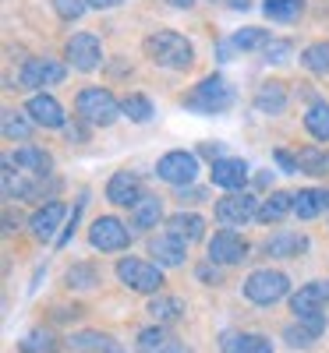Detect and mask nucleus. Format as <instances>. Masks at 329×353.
Listing matches in <instances>:
<instances>
[{"label": "nucleus", "instance_id": "1", "mask_svg": "<svg viewBox=\"0 0 329 353\" xmlns=\"http://www.w3.org/2000/svg\"><path fill=\"white\" fill-rule=\"evenodd\" d=\"M145 53H149V61H153V64L170 68V71H185V68H191V61H195L191 39H185L181 32H170V28L149 36V39H145Z\"/></svg>", "mask_w": 329, "mask_h": 353}, {"label": "nucleus", "instance_id": "2", "mask_svg": "<svg viewBox=\"0 0 329 353\" xmlns=\"http://www.w3.org/2000/svg\"><path fill=\"white\" fill-rule=\"evenodd\" d=\"M237 103V92H234V85L223 78V74H209L202 78L191 92L185 96V106L195 110V113H223Z\"/></svg>", "mask_w": 329, "mask_h": 353}, {"label": "nucleus", "instance_id": "3", "mask_svg": "<svg viewBox=\"0 0 329 353\" xmlns=\"http://www.w3.org/2000/svg\"><path fill=\"white\" fill-rule=\"evenodd\" d=\"M75 110L82 121L96 124V128H110L117 117H121V103H117L106 88H82L78 99H75Z\"/></svg>", "mask_w": 329, "mask_h": 353}, {"label": "nucleus", "instance_id": "4", "mask_svg": "<svg viewBox=\"0 0 329 353\" xmlns=\"http://www.w3.org/2000/svg\"><path fill=\"white\" fill-rule=\"evenodd\" d=\"M290 290V279L276 269H258L245 279V297L252 304H276L280 297H287Z\"/></svg>", "mask_w": 329, "mask_h": 353}, {"label": "nucleus", "instance_id": "5", "mask_svg": "<svg viewBox=\"0 0 329 353\" xmlns=\"http://www.w3.org/2000/svg\"><path fill=\"white\" fill-rule=\"evenodd\" d=\"M117 276L135 293H156L163 286V272L153 261H142V258H121L117 261Z\"/></svg>", "mask_w": 329, "mask_h": 353}, {"label": "nucleus", "instance_id": "6", "mask_svg": "<svg viewBox=\"0 0 329 353\" xmlns=\"http://www.w3.org/2000/svg\"><path fill=\"white\" fill-rule=\"evenodd\" d=\"M64 81V64L53 57H28L18 71L21 88H46V85H61Z\"/></svg>", "mask_w": 329, "mask_h": 353}, {"label": "nucleus", "instance_id": "7", "mask_svg": "<svg viewBox=\"0 0 329 353\" xmlns=\"http://www.w3.org/2000/svg\"><path fill=\"white\" fill-rule=\"evenodd\" d=\"M88 244H93L96 251H124L131 244V233L128 226L117 219V216H100L93 226H88Z\"/></svg>", "mask_w": 329, "mask_h": 353}, {"label": "nucleus", "instance_id": "8", "mask_svg": "<svg viewBox=\"0 0 329 353\" xmlns=\"http://www.w3.org/2000/svg\"><path fill=\"white\" fill-rule=\"evenodd\" d=\"M156 173H160V181L185 188V184H191V181H195V173H198V159H195L191 152H181V149H177V152L160 156Z\"/></svg>", "mask_w": 329, "mask_h": 353}, {"label": "nucleus", "instance_id": "9", "mask_svg": "<svg viewBox=\"0 0 329 353\" xmlns=\"http://www.w3.org/2000/svg\"><path fill=\"white\" fill-rule=\"evenodd\" d=\"M216 219L223 223V230H234L241 223H252L258 219V205L252 194H227L216 201Z\"/></svg>", "mask_w": 329, "mask_h": 353}, {"label": "nucleus", "instance_id": "10", "mask_svg": "<svg viewBox=\"0 0 329 353\" xmlns=\"http://www.w3.org/2000/svg\"><path fill=\"white\" fill-rule=\"evenodd\" d=\"M103 61V46L96 36H88V32H75L68 39V64L75 71H96Z\"/></svg>", "mask_w": 329, "mask_h": 353}, {"label": "nucleus", "instance_id": "11", "mask_svg": "<svg viewBox=\"0 0 329 353\" xmlns=\"http://www.w3.org/2000/svg\"><path fill=\"white\" fill-rule=\"evenodd\" d=\"M245 254H248V244L234 230H216V237L209 241V261L213 265H237L245 261Z\"/></svg>", "mask_w": 329, "mask_h": 353}, {"label": "nucleus", "instance_id": "12", "mask_svg": "<svg viewBox=\"0 0 329 353\" xmlns=\"http://www.w3.org/2000/svg\"><path fill=\"white\" fill-rule=\"evenodd\" d=\"M329 304V279H315L305 283L301 290L290 297V311L297 318H308V314H322V307Z\"/></svg>", "mask_w": 329, "mask_h": 353}, {"label": "nucleus", "instance_id": "13", "mask_svg": "<svg viewBox=\"0 0 329 353\" xmlns=\"http://www.w3.org/2000/svg\"><path fill=\"white\" fill-rule=\"evenodd\" d=\"M25 113H28V121L32 124H39V128H64V106L57 103L53 96H46V92H39V96H32L25 103Z\"/></svg>", "mask_w": 329, "mask_h": 353}, {"label": "nucleus", "instance_id": "14", "mask_svg": "<svg viewBox=\"0 0 329 353\" xmlns=\"http://www.w3.org/2000/svg\"><path fill=\"white\" fill-rule=\"evenodd\" d=\"M149 251H153V258H156L160 265H170V269L185 265V258H188V244H185L181 237H173V233H160V237H153Z\"/></svg>", "mask_w": 329, "mask_h": 353}, {"label": "nucleus", "instance_id": "15", "mask_svg": "<svg viewBox=\"0 0 329 353\" xmlns=\"http://www.w3.org/2000/svg\"><path fill=\"white\" fill-rule=\"evenodd\" d=\"M248 181V163L245 159H216L213 163V184L227 191H241Z\"/></svg>", "mask_w": 329, "mask_h": 353}, {"label": "nucleus", "instance_id": "16", "mask_svg": "<svg viewBox=\"0 0 329 353\" xmlns=\"http://www.w3.org/2000/svg\"><path fill=\"white\" fill-rule=\"evenodd\" d=\"M106 198L113 201V205H131L142 198V188H138V176L131 173V170H121V173H113L110 176V184H106Z\"/></svg>", "mask_w": 329, "mask_h": 353}, {"label": "nucleus", "instance_id": "17", "mask_svg": "<svg viewBox=\"0 0 329 353\" xmlns=\"http://www.w3.org/2000/svg\"><path fill=\"white\" fill-rule=\"evenodd\" d=\"M326 329V314H308V318H297L294 325H287V346H312Z\"/></svg>", "mask_w": 329, "mask_h": 353}, {"label": "nucleus", "instance_id": "18", "mask_svg": "<svg viewBox=\"0 0 329 353\" xmlns=\"http://www.w3.org/2000/svg\"><path fill=\"white\" fill-rule=\"evenodd\" d=\"M223 353H273V343L258 332H227L220 339Z\"/></svg>", "mask_w": 329, "mask_h": 353}, {"label": "nucleus", "instance_id": "19", "mask_svg": "<svg viewBox=\"0 0 329 353\" xmlns=\"http://www.w3.org/2000/svg\"><path fill=\"white\" fill-rule=\"evenodd\" d=\"M138 350H142V353H191L181 339H173L163 325H160V329H145V332L138 336Z\"/></svg>", "mask_w": 329, "mask_h": 353}, {"label": "nucleus", "instance_id": "20", "mask_svg": "<svg viewBox=\"0 0 329 353\" xmlns=\"http://www.w3.org/2000/svg\"><path fill=\"white\" fill-rule=\"evenodd\" d=\"M329 209V191L308 188V191H294V216L297 219H319Z\"/></svg>", "mask_w": 329, "mask_h": 353}, {"label": "nucleus", "instance_id": "21", "mask_svg": "<svg viewBox=\"0 0 329 353\" xmlns=\"http://www.w3.org/2000/svg\"><path fill=\"white\" fill-rule=\"evenodd\" d=\"M64 216H68V209H64L61 201H46L43 209L32 216V233H36L39 241H50L53 233H57V226H61V219H64Z\"/></svg>", "mask_w": 329, "mask_h": 353}, {"label": "nucleus", "instance_id": "22", "mask_svg": "<svg viewBox=\"0 0 329 353\" xmlns=\"http://www.w3.org/2000/svg\"><path fill=\"white\" fill-rule=\"evenodd\" d=\"M160 219H163V205H160L156 194H142V198L131 205V223H135V230H153Z\"/></svg>", "mask_w": 329, "mask_h": 353}, {"label": "nucleus", "instance_id": "23", "mask_svg": "<svg viewBox=\"0 0 329 353\" xmlns=\"http://www.w3.org/2000/svg\"><path fill=\"white\" fill-rule=\"evenodd\" d=\"M68 346L75 353H121V346L113 343V336H103V332H75L68 339Z\"/></svg>", "mask_w": 329, "mask_h": 353}, {"label": "nucleus", "instance_id": "24", "mask_svg": "<svg viewBox=\"0 0 329 353\" xmlns=\"http://www.w3.org/2000/svg\"><path fill=\"white\" fill-rule=\"evenodd\" d=\"M308 248V237L301 233H273V237L265 241V254L269 258H294Z\"/></svg>", "mask_w": 329, "mask_h": 353}, {"label": "nucleus", "instance_id": "25", "mask_svg": "<svg viewBox=\"0 0 329 353\" xmlns=\"http://www.w3.org/2000/svg\"><path fill=\"white\" fill-rule=\"evenodd\" d=\"M287 212H294V191H273L258 205V223H280Z\"/></svg>", "mask_w": 329, "mask_h": 353}, {"label": "nucleus", "instance_id": "26", "mask_svg": "<svg viewBox=\"0 0 329 353\" xmlns=\"http://www.w3.org/2000/svg\"><path fill=\"white\" fill-rule=\"evenodd\" d=\"M202 230H205V223H202V216H195V212H177V216L167 223V233L181 237L185 244H195V241L202 237Z\"/></svg>", "mask_w": 329, "mask_h": 353}, {"label": "nucleus", "instance_id": "27", "mask_svg": "<svg viewBox=\"0 0 329 353\" xmlns=\"http://www.w3.org/2000/svg\"><path fill=\"white\" fill-rule=\"evenodd\" d=\"M255 110H262V113H283L287 110V88L280 81H265L255 92Z\"/></svg>", "mask_w": 329, "mask_h": 353}, {"label": "nucleus", "instance_id": "28", "mask_svg": "<svg viewBox=\"0 0 329 353\" xmlns=\"http://www.w3.org/2000/svg\"><path fill=\"white\" fill-rule=\"evenodd\" d=\"M11 163H18V170H28V173H36V176H46L53 159H50V152L36 149V145H21Z\"/></svg>", "mask_w": 329, "mask_h": 353}, {"label": "nucleus", "instance_id": "29", "mask_svg": "<svg viewBox=\"0 0 329 353\" xmlns=\"http://www.w3.org/2000/svg\"><path fill=\"white\" fill-rule=\"evenodd\" d=\"M305 128L312 138L319 141H329V103H312L308 113H305Z\"/></svg>", "mask_w": 329, "mask_h": 353}, {"label": "nucleus", "instance_id": "30", "mask_svg": "<svg viewBox=\"0 0 329 353\" xmlns=\"http://www.w3.org/2000/svg\"><path fill=\"white\" fill-rule=\"evenodd\" d=\"M149 314H153L160 325H163V321H177V318H181L185 314V304L177 301V297H163V293H160V297L149 301Z\"/></svg>", "mask_w": 329, "mask_h": 353}, {"label": "nucleus", "instance_id": "31", "mask_svg": "<svg viewBox=\"0 0 329 353\" xmlns=\"http://www.w3.org/2000/svg\"><path fill=\"white\" fill-rule=\"evenodd\" d=\"M305 11V0H265V14L273 21H297Z\"/></svg>", "mask_w": 329, "mask_h": 353}, {"label": "nucleus", "instance_id": "32", "mask_svg": "<svg viewBox=\"0 0 329 353\" xmlns=\"http://www.w3.org/2000/svg\"><path fill=\"white\" fill-rule=\"evenodd\" d=\"M297 166L312 176H322L329 173V149H301L297 152Z\"/></svg>", "mask_w": 329, "mask_h": 353}, {"label": "nucleus", "instance_id": "33", "mask_svg": "<svg viewBox=\"0 0 329 353\" xmlns=\"http://www.w3.org/2000/svg\"><path fill=\"white\" fill-rule=\"evenodd\" d=\"M121 113L128 117V121H135V124H145V121H153V103H149V96L135 92V96H128L121 103Z\"/></svg>", "mask_w": 329, "mask_h": 353}, {"label": "nucleus", "instance_id": "34", "mask_svg": "<svg viewBox=\"0 0 329 353\" xmlns=\"http://www.w3.org/2000/svg\"><path fill=\"white\" fill-rule=\"evenodd\" d=\"M301 64L315 74H329V43H312L305 53H301Z\"/></svg>", "mask_w": 329, "mask_h": 353}, {"label": "nucleus", "instance_id": "35", "mask_svg": "<svg viewBox=\"0 0 329 353\" xmlns=\"http://www.w3.org/2000/svg\"><path fill=\"white\" fill-rule=\"evenodd\" d=\"M269 43H273V36H269L265 28H241V32L234 36V46H237V50H245V53L262 50V46H269Z\"/></svg>", "mask_w": 329, "mask_h": 353}, {"label": "nucleus", "instance_id": "36", "mask_svg": "<svg viewBox=\"0 0 329 353\" xmlns=\"http://www.w3.org/2000/svg\"><path fill=\"white\" fill-rule=\"evenodd\" d=\"M53 350H57V339L43 329H32L21 339V353H53Z\"/></svg>", "mask_w": 329, "mask_h": 353}, {"label": "nucleus", "instance_id": "37", "mask_svg": "<svg viewBox=\"0 0 329 353\" xmlns=\"http://www.w3.org/2000/svg\"><path fill=\"white\" fill-rule=\"evenodd\" d=\"M4 138H28V121H25V117H18L15 110H8L4 113Z\"/></svg>", "mask_w": 329, "mask_h": 353}, {"label": "nucleus", "instance_id": "38", "mask_svg": "<svg viewBox=\"0 0 329 353\" xmlns=\"http://www.w3.org/2000/svg\"><path fill=\"white\" fill-rule=\"evenodd\" d=\"M85 8H88V0H53V11L61 14L64 21L82 18V14H85Z\"/></svg>", "mask_w": 329, "mask_h": 353}, {"label": "nucleus", "instance_id": "39", "mask_svg": "<svg viewBox=\"0 0 329 353\" xmlns=\"http://www.w3.org/2000/svg\"><path fill=\"white\" fill-rule=\"evenodd\" d=\"M93 265H75V269L68 272V286H93Z\"/></svg>", "mask_w": 329, "mask_h": 353}, {"label": "nucleus", "instance_id": "40", "mask_svg": "<svg viewBox=\"0 0 329 353\" xmlns=\"http://www.w3.org/2000/svg\"><path fill=\"white\" fill-rule=\"evenodd\" d=\"M294 50V43L290 39H276V43H269V61H287V53Z\"/></svg>", "mask_w": 329, "mask_h": 353}, {"label": "nucleus", "instance_id": "41", "mask_svg": "<svg viewBox=\"0 0 329 353\" xmlns=\"http://www.w3.org/2000/svg\"><path fill=\"white\" fill-rule=\"evenodd\" d=\"M276 163L287 170V173H294V170H301V166H297V156H290L287 149H276Z\"/></svg>", "mask_w": 329, "mask_h": 353}, {"label": "nucleus", "instance_id": "42", "mask_svg": "<svg viewBox=\"0 0 329 353\" xmlns=\"http://www.w3.org/2000/svg\"><path fill=\"white\" fill-rule=\"evenodd\" d=\"M195 276H198L202 283H220V272H213V261H209V265H198Z\"/></svg>", "mask_w": 329, "mask_h": 353}, {"label": "nucleus", "instance_id": "43", "mask_svg": "<svg viewBox=\"0 0 329 353\" xmlns=\"http://www.w3.org/2000/svg\"><path fill=\"white\" fill-rule=\"evenodd\" d=\"M117 4H121V0H88V8H96V11H110Z\"/></svg>", "mask_w": 329, "mask_h": 353}, {"label": "nucleus", "instance_id": "44", "mask_svg": "<svg viewBox=\"0 0 329 353\" xmlns=\"http://www.w3.org/2000/svg\"><path fill=\"white\" fill-rule=\"evenodd\" d=\"M202 152H205V156H216V159H223V149H220V145H202Z\"/></svg>", "mask_w": 329, "mask_h": 353}, {"label": "nucleus", "instance_id": "45", "mask_svg": "<svg viewBox=\"0 0 329 353\" xmlns=\"http://www.w3.org/2000/svg\"><path fill=\"white\" fill-rule=\"evenodd\" d=\"M173 8H191V0H170Z\"/></svg>", "mask_w": 329, "mask_h": 353}, {"label": "nucleus", "instance_id": "46", "mask_svg": "<svg viewBox=\"0 0 329 353\" xmlns=\"http://www.w3.org/2000/svg\"><path fill=\"white\" fill-rule=\"evenodd\" d=\"M230 4H234V8H248V4H252V0H230Z\"/></svg>", "mask_w": 329, "mask_h": 353}]
</instances>
